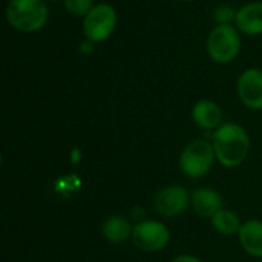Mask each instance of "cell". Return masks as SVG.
Wrapping results in <instances>:
<instances>
[{
  "label": "cell",
  "instance_id": "cell-20",
  "mask_svg": "<svg viewBox=\"0 0 262 262\" xmlns=\"http://www.w3.org/2000/svg\"><path fill=\"white\" fill-rule=\"evenodd\" d=\"M48 3H51V2H60V0H46Z\"/></svg>",
  "mask_w": 262,
  "mask_h": 262
},
{
  "label": "cell",
  "instance_id": "cell-14",
  "mask_svg": "<svg viewBox=\"0 0 262 262\" xmlns=\"http://www.w3.org/2000/svg\"><path fill=\"white\" fill-rule=\"evenodd\" d=\"M212 224L215 227V230L221 235H233L236 232H239L241 229V223H239V218L235 212L232 210H224L221 209L213 218H212Z\"/></svg>",
  "mask_w": 262,
  "mask_h": 262
},
{
  "label": "cell",
  "instance_id": "cell-19",
  "mask_svg": "<svg viewBox=\"0 0 262 262\" xmlns=\"http://www.w3.org/2000/svg\"><path fill=\"white\" fill-rule=\"evenodd\" d=\"M177 2H181V3H190V2H195V0H177Z\"/></svg>",
  "mask_w": 262,
  "mask_h": 262
},
{
  "label": "cell",
  "instance_id": "cell-16",
  "mask_svg": "<svg viewBox=\"0 0 262 262\" xmlns=\"http://www.w3.org/2000/svg\"><path fill=\"white\" fill-rule=\"evenodd\" d=\"M236 8L227 5V3H221L218 6L213 8V21L216 25H235V18H236Z\"/></svg>",
  "mask_w": 262,
  "mask_h": 262
},
{
  "label": "cell",
  "instance_id": "cell-15",
  "mask_svg": "<svg viewBox=\"0 0 262 262\" xmlns=\"http://www.w3.org/2000/svg\"><path fill=\"white\" fill-rule=\"evenodd\" d=\"M97 3L94 0H63L66 12L77 18H84Z\"/></svg>",
  "mask_w": 262,
  "mask_h": 262
},
{
  "label": "cell",
  "instance_id": "cell-13",
  "mask_svg": "<svg viewBox=\"0 0 262 262\" xmlns=\"http://www.w3.org/2000/svg\"><path fill=\"white\" fill-rule=\"evenodd\" d=\"M101 232H103V236L109 241V243H123L126 239H129L132 236V226L130 223L120 216V215H114L111 218H107L103 226H101Z\"/></svg>",
  "mask_w": 262,
  "mask_h": 262
},
{
  "label": "cell",
  "instance_id": "cell-6",
  "mask_svg": "<svg viewBox=\"0 0 262 262\" xmlns=\"http://www.w3.org/2000/svg\"><path fill=\"white\" fill-rule=\"evenodd\" d=\"M169 229L158 221H141L132 232L134 244L144 252H160L169 244Z\"/></svg>",
  "mask_w": 262,
  "mask_h": 262
},
{
  "label": "cell",
  "instance_id": "cell-2",
  "mask_svg": "<svg viewBox=\"0 0 262 262\" xmlns=\"http://www.w3.org/2000/svg\"><path fill=\"white\" fill-rule=\"evenodd\" d=\"M5 18L18 32H37L49 20V5L46 0H9L5 8Z\"/></svg>",
  "mask_w": 262,
  "mask_h": 262
},
{
  "label": "cell",
  "instance_id": "cell-18",
  "mask_svg": "<svg viewBox=\"0 0 262 262\" xmlns=\"http://www.w3.org/2000/svg\"><path fill=\"white\" fill-rule=\"evenodd\" d=\"M172 262H203L200 258L196 256H192V255H181V256H177L175 259H172Z\"/></svg>",
  "mask_w": 262,
  "mask_h": 262
},
{
  "label": "cell",
  "instance_id": "cell-3",
  "mask_svg": "<svg viewBox=\"0 0 262 262\" xmlns=\"http://www.w3.org/2000/svg\"><path fill=\"white\" fill-rule=\"evenodd\" d=\"M241 32L235 25H215L206 40V51L216 64L235 61L241 52Z\"/></svg>",
  "mask_w": 262,
  "mask_h": 262
},
{
  "label": "cell",
  "instance_id": "cell-4",
  "mask_svg": "<svg viewBox=\"0 0 262 262\" xmlns=\"http://www.w3.org/2000/svg\"><path fill=\"white\" fill-rule=\"evenodd\" d=\"M118 14L111 3H97L81 20L84 38L94 43H103L112 37L117 29Z\"/></svg>",
  "mask_w": 262,
  "mask_h": 262
},
{
  "label": "cell",
  "instance_id": "cell-12",
  "mask_svg": "<svg viewBox=\"0 0 262 262\" xmlns=\"http://www.w3.org/2000/svg\"><path fill=\"white\" fill-rule=\"evenodd\" d=\"M238 235L243 249L249 255L255 258H262V221L252 220L244 223Z\"/></svg>",
  "mask_w": 262,
  "mask_h": 262
},
{
  "label": "cell",
  "instance_id": "cell-8",
  "mask_svg": "<svg viewBox=\"0 0 262 262\" xmlns=\"http://www.w3.org/2000/svg\"><path fill=\"white\" fill-rule=\"evenodd\" d=\"M155 210L163 216H178L189 206V193L181 186H167L155 195Z\"/></svg>",
  "mask_w": 262,
  "mask_h": 262
},
{
  "label": "cell",
  "instance_id": "cell-17",
  "mask_svg": "<svg viewBox=\"0 0 262 262\" xmlns=\"http://www.w3.org/2000/svg\"><path fill=\"white\" fill-rule=\"evenodd\" d=\"M95 45H97V43H94V41H91V40H88V38H83V40L80 41V45H78V51H80V54H83V55H89V54L94 52Z\"/></svg>",
  "mask_w": 262,
  "mask_h": 262
},
{
  "label": "cell",
  "instance_id": "cell-10",
  "mask_svg": "<svg viewBox=\"0 0 262 262\" xmlns=\"http://www.w3.org/2000/svg\"><path fill=\"white\" fill-rule=\"evenodd\" d=\"M192 120L204 130H216L223 124V111L215 101L203 98L193 104Z\"/></svg>",
  "mask_w": 262,
  "mask_h": 262
},
{
  "label": "cell",
  "instance_id": "cell-5",
  "mask_svg": "<svg viewBox=\"0 0 262 262\" xmlns=\"http://www.w3.org/2000/svg\"><path fill=\"white\" fill-rule=\"evenodd\" d=\"M215 149L206 140L189 143L180 155V167L190 178H200L210 172L215 161Z\"/></svg>",
  "mask_w": 262,
  "mask_h": 262
},
{
  "label": "cell",
  "instance_id": "cell-1",
  "mask_svg": "<svg viewBox=\"0 0 262 262\" xmlns=\"http://www.w3.org/2000/svg\"><path fill=\"white\" fill-rule=\"evenodd\" d=\"M212 138L215 155L224 167H238L247 158L250 150V138L241 124L223 123L213 132Z\"/></svg>",
  "mask_w": 262,
  "mask_h": 262
},
{
  "label": "cell",
  "instance_id": "cell-9",
  "mask_svg": "<svg viewBox=\"0 0 262 262\" xmlns=\"http://www.w3.org/2000/svg\"><path fill=\"white\" fill-rule=\"evenodd\" d=\"M235 26L244 35H262V0L249 2L238 8Z\"/></svg>",
  "mask_w": 262,
  "mask_h": 262
},
{
  "label": "cell",
  "instance_id": "cell-7",
  "mask_svg": "<svg viewBox=\"0 0 262 262\" xmlns=\"http://www.w3.org/2000/svg\"><path fill=\"white\" fill-rule=\"evenodd\" d=\"M236 94L246 107L262 111V69H244L236 80Z\"/></svg>",
  "mask_w": 262,
  "mask_h": 262
},
{
  "label": "cell",
  "instance_id": "cell-11",
  "mask_svg": "<svg viewBox=\"0 0 262 262\" xmlns=\"http://www.w3.org/2000/svg\"><path fill=\"white\" fill-rule=\"evenodd\" d=\"M192 206L200 216L213 218L223 209V200L218 192L209 187L196 189L192 195Z\"/></svg>",
  "mask_w": 262,
  "mask_h": 262
}]
</instances>
